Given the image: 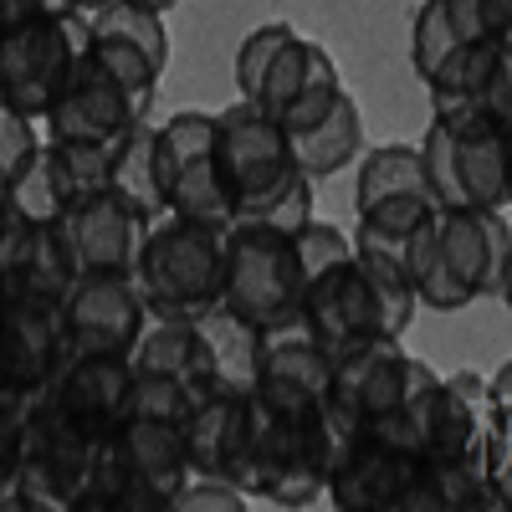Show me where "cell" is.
I'll list each match as a JSON object with an SVG mask.
<instances>
[{
    "mask_svg": "<svg viewBox=\"0 0 512 512\" xmlns=\"http://www.w3.org/2000/svg\"><path fill=\"white\" fill-rule=\"evenodd\" d=\"M338 93H344V77H338L333 52L318 47L313 36H303V31L292 26L282 36V47L272 52L267 72L256 77L251 103L267 108L287 128V134H297V128H308L313 118H323Z\"/></svg>",
    "mask_w": 512,
    "mask_h": 512,
    "instance_id": "obj_12",
    "label": "cell"
},
{
    "mask_svg": "<svg viewBox=\"0 0 512 512\" xmlns=\"http://www.w3.org/2000/svg\"><path fill=\"white\" fill-rule=\"evenodd\" d=\"M57 6H72V11H93V6H103V0H57Z\"/></svg>",
    "mask_w": 512,
    "mask_h": 512,
    "instance_id": "obj_39",
    "label": "cell"
},
{
    "mask_svg": "<svg viewBox=\"0 0 512 512\" xmlns=\"http://www.w3.org/2000/svg\"><path fill=\"white\" fill-rule=\"evenodd\" d=\"M6 221H11V200H6V190H0V231H6Z\"/></svg>",
    "mask_w": 512,
    "mask_h": 512,
    "instance_id": "obj_41",
    "label": "cell"
},
{
    "mask_svg": "<svg viewBox=\"0 0 512 512\" xmlns=\"http://www.w3.org/2000/svg\"><path fill=\"white\" fill-rule=\"evenodd\" d=\"M26 405H0V512H16V461H21V415H26Z\"/></svg>",
    "mask_w": 512,
    "mask_h": 512,
    "instance_id": "obj_35",
    "label": "cell"
},
{
    "mask_svg": "<svg viewBox=\"0 0 512 512\" xmlns=\"http://www.w3.org/2000/svg\"><path fill=\"white\" fill-rule=\"evenodd\" d=\"M139 6H149V11H175L180 0H139Z\"/></svg>",
    "mask_w": 512,
    "mask_h": 512,
    "instance_id": "obj_40",
    "label": "cell"
},
{
    "mask_svg": "<svg viewBox=\"0 0 512 512\" xmlns=\"http://www.w3.org/2000/svg\"><path fill=\"white\" fill-rule=\"evenodd\" d=\"M507 502H512V492L482 472L477 451L456 456V461H425L420 456L405 512H502Z\"/></svg>",
    "mask_w": 512,
    "mask_h": 512,
    "instance_id": "obj_23",
    "label": "cell"
},
{
    "mask_svg": "<svg viewBox=\"0 0 512 512\" xmlns=\"http://www.w3.org/2000/svg\"><path fill=\"white\" fill-rule=\"evenodd\" d=\"M328 354L303 333V323H282L262 333V354H256V384L251 395H262L277 410H318L328 400Z\"/></svg>",
    "mask_w": 512,
    "mask_h": 512,
    "instance_id": "obj_21",
    "label": "cell"
},
{
    "mask_svg": "<svg viewBox=\"0 0 512 512\" xmlns=\"http://www.w3.org/2000/svg\"><path fill=\"white\" fill-rule=\"evenodd\" d=\"M88 57L139 108H154V93L169 67L164 11H149L139 0H103V6H93L88 11Z\"/></svg>",
    "mask_w": 512,
    "mask_h": 512,
    "instance_id": "obj_11",
    "label": "cell"
},
{
    "mask_svg": "<svg viewBox=\"0 0 512 512\" xmlns=\"http://www.w3.org/2000/svg\"><path fill=\"white\" fill-rule=\"evenodd\" d=\"M405 369H410V349L400 344V338H364V344L333 354V364H328V405L349 425L369 431V425H379L395 410V400L405 390Z\"/></svg>",
    "mask_w": 512,
    "mask_h": 512,
    "instance_id": "obj_17",
    "label": "cell"
},
{
    "mask_svg": "<svg viewBox=\"0 0 512 512\" xmlns=\"http://www.w3.org/2000/svg\"><path fill=\"white\" fill-rule=\"evenodd\" d=\"M415 313L420 303L405 267L374 262V256H349L328 267L303 287V303H297V323L328 359L364 338H405Z\"/></svg>",
    "mask_w": 512,
    "mask_h": 512,
    "instance_id": "obj_2",
    "label": "cell"
},
{
    "mask_svg": "<svg viewBox=\"0 0 512 512\" xmlns=\"http://www.w3.org/2000/svg\"><path fill=\"white\" fill-rule=\"evenodd\" d=\"M308 216H318V210H313V180L303 175V180H292L282 195H272L267 205H256V210H236L231 221H246V226H267V231H277V236H292V231L303 226Z\"/></svg>",
    "mask_w": 512,
    "mask_h": 512,
    "instance_id": "obj_32",
    "label": "cell"
},
{
    "mask_svg": "<svg viewBox=\"0 0 512 512\" xmlns=\"http://www.w3.org/2000/svg\"><path fill=\"white\" fill-rule=\"evenodd\" d=\"M461 41H466V36L451 26V16H446L441 0H420L415 21H410V67H415V77L431 82V77L441 72V62L461 47Z\"/></svg>",
    "mask_w": 512,
    "mask_h": 512,
    "instance_id": "obj_30",
    "label": "cell"
},
{
    "mask_svg": "<svg viewBox=\"0 0 512 512\" xmlns=\"http://www.w3.org/2000/svg\"><path fill=\"white\" fill-rule=\"evenodd\" d=\"M41 11H57V0H0V31H11L16 21L41 16Z\"/></svg>",
    "mask_w": 512,
    "mask_h": 512,
    "instance_id": "obj_37",
    "label": "cell"
},
{
    "mask_svg": "<svg viewBox=\"0 0 512 512\" xmlns=\"http://www.w3.org/2000/svg\"><path fill=\"white\" fill-rule=\"evenodd\" d=\"M405 277L420 308L461 313L477 297H507L512 282V231L507 210L436 205L410 236Z\"/></svg>",
    "mask_w": 512,
    "mask_h": 512,
    "instance_id": "obj_1",
    "label": "cell"
},
{
    "mask_svg": "<svg viewBox=\"0 0 512 512\" xmlns=\"http://www.w3.org/2000/svg\"><path fill=\"white\" fill-rule=\"evenodd\" d=\"M185 482L190 461L180 425L128 415L108 441H98L72 512H169Z\"/></svg>",
    "mask_w": 512,
    "mask_h": 512,
    "instance_id": "obj_3",
    "label": "cell"
},
{
    "mask_svg": "<svg viewBox=\"0 0 512 512\" xmlns=\"http://www.w3.org/2000/svg\"><path fill=\"white\" fill-rule=\"evenodd\" d=\"M57 226H62V241L72 251L77 277H128L139 246H144V231H149V221L134 216L108 190H98L88 200H72Z\"/></svg>",
    "mask_w": 512,
    "mask_h": 512,
    "instance_id": "obj_18",
    "label": "cell"
},
{
    "mask_svg": "<svg viewBox=\"0 0 512 512\" xmlns=\"http://www.w3.org/2000/svg\"><path fill=\"white\" fill-rule=\"evenodd\" d=\"M98 441L41 390L21 415V461H16V512H72L88 482Z\"/></svg>",
    "mask_w": 512,
    "mask_h": 512,
    "instance_id": "obj_6",
    "label": "cell"
},
{
    "mask_svg": "<svg viewBox=\"0 0 512 512\" xmlns=\"http://www.w3.org/2000/svg\"><path fill=\"white\" fill-rule=\"evenodd\" d=\"M297 303H303V282H297L287 236L267 226L226 221L221 226V308L267 333V328L297 323Z\"/></svg>",
    "mask_w": 512,
    "mask_h": 512,
    "instance_id": "obj_7",
    "label": "cell"
},
{
    "mask_svg": "<svg viewBox=\"0 0 512 512\" xmlns=\"http://www.w3.org/2000/svg\"><path fill=\"white\" fill-rule=\"evenodd\" d=\"M149 108H139L118 82L82 52L62 88L52 93L47 113H41V139H72V144H113L118 134H128V123L144 118Z\"/></svg>",
    "mask_w": 512,
    "mask_h": 512,
    "instance_id": "obj_13",
    "label": "cell"
},
{
    "mask_svg": "<svg viewBox=\"0 0 512 512\" xmlns=\"http://www.w3.org/2000/svg\"><path fill=\"white\" fill-rule=\"evenodd\" d=\"M287 144H292L297 169H303L313 185L328 180V175H338V169H349L364 154V113H359V98L344 88L323 118H313L308 128L287 134Z\"/></svg>",
    "mask_w": 512,
    "mask_h": 512,
    "instance_id": "obj_24",
    "label": "cell"
},
{
    "mask_svg": "<svg viewBox=\"0 0 512 512\" xmlns=\"http://www.w3.org/2000/svg\"><path fill=\"white\" fill-rule=\"evenodd\" d=\"M292 31V21H262V26H251L241 36V47H236V98H251L256 88V77L267 72L272 52L282 47V36Z\"/></svg>",
    "mask_w": 512,
    "mask_h": 512,
    "instance_id": "obj_34",
    "label": "cell"
},
{
    "mask_svg": "<svg viewBox=\"0 0 512 512\" xmlns=\"http://www.w3.org/2000/svg\"><path fill=\"white\" fill-rule=\"evenodd\" d=\"M482 16L492 36H512V0H482Z\"/></svg>",
    "mask_w": 512,
    "mask_h": 512,
    "instance_id": "obj_38",
    "label": "cell"
},
{
    "mask_svg": "<svg viewBox=\"0 0 512 512\" xmlns=\"http://www.w3.org/2000/svg\"><path fill=\"white\" fill-rule=\"evenodd\" d=\"M123 139V134H118ZM41 154H47L52 185L62 195V210L72 200H88L98 190H108V164H113V144H72V139H41Z\"/></svg>",
    "mask_w": 512,
    "mask_h": 512,
    "instance_id": "obj_29",
    "label": "cell"
},
{
    "mask_svg": "<svg viewBox=\"0 0 512 512\" xmlns=\"http://www.w3.org/2000/svg\"><path fill=\"white\" fill-rule=\"evenodd\" d=\"M415 472H420V451L395 446L374 431H354L344 456L333 461L323 497L338 512H405Z\"/></svg>",
    "mask_w": 512,
    "mask_h": 512,
    "instance_id": "obj_14",
    "label": "cell"
},
{
    "mask_svg": "<svg viewBox=\"0 0 512 512\" xmlns=\"http://www.w3.org/2000/svg\"><path fill=\"white\" fill-rule=\"evenodd\" d=\"M195 507L241 512V507H251V497H246L236 482H221V477H190V482L175 492V507H169V512H195Z\"/></svg>",
    "mask_w": 512,
    "mask_h": 512,
    "instance_id": "obj_36",
    "label": "cell"
},
{
    "mask_svg": "<svg viewBox=\"0 0 512 512\" xmlns=\"http://www.w3.org/2000/svg\"><path fill=\"white\" fill-rule=\"evenodd\" d=\"M67 333L57 303H31V297H0V374L11 395L31 400L57 379L67 364Z\"/></svg>",
    "mask_w": 512,
    "mask_h": 512,
    "instance_id": "obj_16",
    "label": "cell"
},
{
    "mask_svg": "<svg viewBox=\"0 0 512 512\" xmlns=\"http://www.w3.org/2000/svg\"><path fill=\"white\" fill-rule=\"evenodd\" d=\"M395 195L431 200V180H425L420 149H415V144H379V149H364V159H359V185H354V210H359V205H374V200H395ZM431 205H436V200H431Z\"/></svg>",
    "mask_w": 512,
    "mask_h": 512,
    "instance_id": "obj_28",
    "label": "cell"
},
{
    "mask_svg": "<svg viewBox=\"0 0 512 512\" xmlns=\"http://www.w3.org/2000/svg\"><path fill=\"white\" fill-rule=\"evenodd\" d=\"M431 200H410V195H395V200H374V205H359L354 210V256H374V262H395L405 267V251H410V236L415 226L431 216Z\"/></svg>",
    "mask_w": 512,
    "mask_h": 512,
    "instance_id": "obj_26",
    "label": "cell"
},
{
    "mask_svg": "<svg viewBox=\"0 0 512 512\" xmlns=\"http://www.w3.org/2000/svg\"><path fill=\"white\" fill-rule=\"evenodd\" d=\"M134 287L149 318H205L221 308V226L159 216L134 256Z\"/></svg>",
    "mask_w": 512,
    "mask_h": 512,
    "instance_id": "obj_5",
    "label": "cell"
},
{
    "mask_svg": "<svg viewBox=\"0 0 512 512\" xmlns=\"http://www.w3.org/2000/svg\"><path fill=\"white\" fill-rule=\"evenodd\" d=\"M210 123H216V164H221V180L236 210H256L272 195H282L292 180H303L292 144H287V128L251 98L226 103L221 113H210Z\"/></svg>",
    "mask_w": 512,
    "mask_h": 512,
    "instance_id": "obj_10",
    "label": "cell"
},
{
    "mask_svg": "<svg viewBox=\"0 0 512 512\" xmlns=\"http://www.w3.org/2000/svg\"><path fill=\"white\" fill-rule=\"evenodd\" d=\"M0 297H6V292H0Z\"/></svg>",
    "mask_w": 512,
    "mask_h": 512,
    "instance_id": "obj_42",
    "label": "cell"
},
{
    "mask_svg": "<svg viewBox=\"0 0 512 512\" xmlns=\"http://www.w3.org/2000/svg\"><path fill=\"white\" fill-rule=\"evenodd\" d=\"M41 149V123L0 103V190H6Z\"/></svg>",
    "mask_w": 512,
    "mask_h": 512,
    "instance_id": "obj_33",
    "label": "cell"
},
{
    "mask_svg": "<svg viewBox=\"0 0 512 512\" xmlns=\"http://www.w3.org/2000/svg\"><path fill=\"white\" fill-rule=\"evenodd\" d=\"M154 159H159V195L164 216H185L205 226L231 221V190L216 164V123L200 108H180L154 123Z\"/></svg>",
    "mask_w": 512,
    "mask_h": 512,
    "instance_id": "obj_9",
    "label": "cell"
},
{
    "mask_svg": "<svg viewBox=\"0 0 512 512\" xmlns=\"http://www.w3.org/2000/svg\"><path fill=\"white\" fill-rule=\"evenodd\" d=\"M200 328H205V344H210V379H216V390L251 395V384H256V354H262V328L241 323L226 308H210L200 318Z\"/></svg>",
    "mask_w": 512,
    "mask_h": 512,
    "instance_id": "obj_27",
    "label": "cell"
},
{
    "mask_svg": "<svg viewBox=\"0 0 512 512\" xmlns=\"http://www.w3.org/2000/svg\"><path fill=\"white\" fill-rule=\"evenodd\" d=\"M108 195H118L134 216L149 226L164 216V195H159V159H154V118H134L128 134L113 139V164H108Z\"/></svg>",
    "mask_w": 512,
    "mask_h": 512,
    "instance_id": "obj_25",
    "label": "cell"
},
{
    "mask_svg": "<svg viewBox=\"0 0 512 512\" xmlns=\"http://www.w3.org/2000/svg\"><path fill=\"white\" fill-rule=\"evenodd\" d=\"M287 246H292V267H297V282H303V287L313 277H323L328 267H338V262H349V256H354L349 231L333 226V221H318V216H308L303 226H297L287 236Z\"/></svg>",
    "mask_w": 512,
    "mask_h": 512,
    "instance_id": "obj_31",
    "label": "cell"
},
{
    "mask_svg": "<svg viewBox=\"0 0 512 512\" xmlns=\"http://www.w3.org/2000/svg\"><path fill=\"white\" fill-rule=\"evenodd\" d=\"M72 282H77V267H72V251L62 241V226L57 221L31 226L11 210L6 231H0V292L62 308Z\"/></svg>",
    "mask_w": 512,
    "mask_h": 512,
    "instance_id": "obj_20",
    "label": "cell"
},
{
    "mask_svg": "<svg viewBox=\"0 0 512 512\" xmlns=\"http://www.w3.org/2000/svg\"><path fill=\"white\" fill-rule=\"evenodd\" d=\"M47 395L88 431L93 441H108L128 420V400H134V364L128 354H67Z\"/></svg>",
    "mask_w": 512,
    "mask_h": 512,
    "instance_id": "obj_19",
    "label": "cell"
},
{
    "mask_svg": "<svg viewBox=\"0 0 512 512\" xmlns=\"http://www.w3.org/2000/svg\"><path fill=\"white\" fill-rule=\"evenodd\" d=\"M180 436H185L190 477L231 482L246 446V395H226V390L200 395V405L180 420Z\"/></svg>",
    "mask_w": 512,
    "mask_h": 512,
    "instance_id": "obj_22",
    "label": "cell"
},
{
    "mask_svg": "<svg viewBox=\"0 0 512 512\" xmlns=\"http://www.w3.org/2000/svg\"><path fill=\"white\" fill-rule=\"evenodd\" d=\"M436 205L507 210L512 200V123L482 108H431L415 144Z\"/></svg>",
    "mask_w": 512,
    "mask_h": 512,
    "instance_id": "obj_4",
    "label": "cell"
},
{
    "mask_svg": "<svg viewBox=\"0 0 512 512\" xmlns=\"http://www.w3.org/2000/svg\"><path fill=\"white\" fill-rule=\"evenodd\" d=\"M88 52V11H41L0 31V103L41 123L67 67Z\"/></svg>",
    "mask_w": 512,
    "mask_h": 512,
    "instance_id": "obj_8",
    "label": "cell"
},
{
    "mask_svg": "<svg viewBox=\"0 0 512 512\" xmlns=\"http://www.w3.org/2000/svg\"><path fill=\"white\" fill-rule=\"evenodd\" d=\"M149 323L134 277H77L62 297V333L72 354H128Z\"/></svg>",
    "mask_w": 512,
    "mask_h": 512,
    "instance_id": "obj_15",
    "label": "cell"
}]
</instances>
